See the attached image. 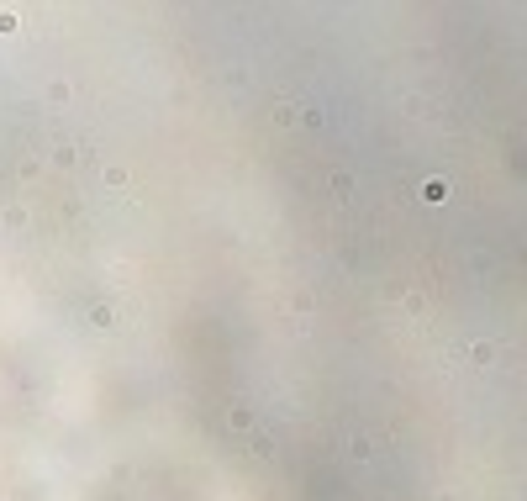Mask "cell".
Here are the masks:
<instances>
[{"mask_svg":"<svg viewBox=\"0 0 527 501\" xmlns=\"http://www.w3.org/2000/svg\"><path fill=\"white\" fill-rule=\"evenodd\" d=\"M227 422H232V433H253V412H248V406H232Z\"/></svg>","mask_w":527,"mask_h":501,"instance_id":"cell-3","label":"cell"},{"mask_svg":"<svg viewBox=\"0 0 527 501\" xmlns=\"http://www.w3.org/2000/svg\"><path fill=\"white\" fill-rule=\"evenodd\" d=\"M469 359H475V364H491L496 348H491V343H475V348H469Z\"/></svg>","mask_w":527,"mask_h":501,"instance_id":"cell-8","label":"cell"},{"mask_svg":"<svg viewBox=\"0 0 527 501\" xmlns=\"http://www.w3.org/2000/svg\"><path fill=\"white\" fill-rule=\"evenodd\" d=\"M296 117H300V106H296V100H280V106H275V121H280V127H290Z\"/></svg>","mask_w":527,"mask_h":501,"instance_id":"cell-6","label":"cell"},{"mask_svg":"<svg viewBox=\"0 0 527 501\" xmlns=\"http://www.w3.org/2000/svg\"><path fill=\"white\" fill-rule=\"evenodd\" d=\"M84 322L100 327V333H111V327H116V306H90V311H84Z\"/></svg>","mask_w":527,"mask_h":501,"instance_id":"cell-1","label":"cell"},{"mask_svg":"<svg viewBox=\"0 0 527 501\" xmlns=\"http://www.w3.org/2000/svg\"><path fill=\"white\" fill-rule=\"evenodd\" d=\"M422 201H432V206L448 201V185H443V179H427V185H422Z\"/></svg>","mask_w":527,"mask_h":501,"instance_id":"cell-5","label":"cell"},{"mask_svg":"<svg viewBox=\"0 0 527 501\" xmlns=\"http://www.w3.org/2000/svg\"><path fill=\"white\" fill-rule=\"evenodd\" d=\"M16 32H22V16H16V11H0V37H16Z\"/></svg>","mask_w":527,"mask_h":501,"instance_id":"cell-7","label":"cell"},{"mask_svg":"<svg viewBox=\"0 0 527 501\" xmlns=\"http://www.w3.org/2000/svg\"><path fill=\"white\" fill-rule=\"evenodd\" d=\"M106 185H111V190H121V185H132V169H127V164H111V169H106Z\"/></svg>","mask_w":527,"mask_h":501,"instance_id":"cell-4","label":"cell"},{"mask_svg":"<svg viewBox=\"0 0 527 501\" xmlns=\"http://www.w3.org/2000/svg\"><path fill=\"white\" fill-rule=\"evenodd\" d=\"M0 222L11 227V232H22V227H26V206H22V201H11L6 211H0Z\"/></svg>","mask_w":527,"mask_h":501,"instance_id":"cell-2","label":"cell"}]
</instances>
